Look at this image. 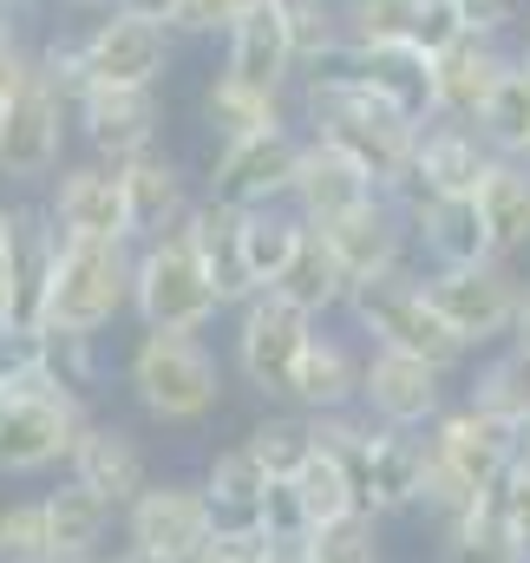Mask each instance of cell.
<instances>
[{"label":"cell","instance_id":"ba28073f","mask_svg":"<svg viewBox=\"0 0 530 563\" xmlns=\"http://www.w3.org/2000/svg\"><path fill=\"white\" fill-rule=\"evenodd\" d=\"M73 157V99L53 79H26L0 99V184L7 190H46Z\"/></svg>","mask_w":530,"mask_h":563},{"label":"cell","instance_id":"c3c4849f","mask_svg":"<svg viewBox=\"0 0 530 563\" xmlns=\"http://www.w3.org/2000/svg\"><path fill=\"white\" fill-rule=\"evenodd\" d=\"M112 13H132V20H157V26H170L177 0H112Z\"/></svg>","mask_w":530,"mask_h":563},{"label":"cell","instance_id":"44dd1931","mask_svg":"<svg viewBox=\"0 0 530 563\" xmlns=\"http://www.w3.org/2000/svg\"><path fill=\"white\" fill-rule=\"evenodd\" d=\"M119 184H125V236H132V250L184 230V217L203 197V184L190 177V164L177 151H164V144L132 157V164H119Z\"/></svg>","mask_w":530,"mask_h":563},{"label":"cell","instance_id":"b9f144b4","mask_svg":"<svg viewBox=\"0 0 530 563\" xmlns=\"http://www.w3.org/2000/svg\"><path fill=\"white\" fill-rule=\"evenodd\" d=\"M295 485V498H301V511H308V525H328V518H341V511H354L361 498H354V478L341 472V459H328L321 445H314V459L288 478Z\"/></svg>","mask_w":530,"mask_h":563},{"label":"cell","instance_id":"2e32d148","mask_svg":"<svg viewBox=\"0 0 530 563\" xmlns=\"http://www.w3.org/2000/svg\"><path fill=\"white\" fill-rule=\"evenodd\" d=\"M308 230H314V223H308ZM321 243H328L334 263L354 276V288L412 269V223H406V203H399L394 190L354 203V210L334 217V223H321Z\"/></svg>","mask_w":530,"mask_h":563},{"label":"cell","instance_id":"5b68a950","mask_svg":"<svg viewBox=\"0 0 530 563\" xmlns=\"http://www.w3.org/2000/svg\"><path fill=\"white\" fill-rule=\"evenodd\" d=\"M230 314V301L217 295V282L203 269V256L190 250L184 230L137 243L132 263V321L137 328H184V334H210Z\"/></svg>","mask_w":530,"mask_h":563},{"label":"cell","instance_id":"4fadbf2b","mask_svg":"<svg viewBox=\"0 0 530 563\" xmlns=\"http://www.w3.org/2000/svg\"><path fill=\"white\" fill-rule=\"evenodd\" d=\"M119 544H137V551H157V558H184L197 563L210 544H217V525H210V498L197 478H151L125 505L119 518Z\"/></svg>","mask_w":530,"mask_h":563},{"label":"cell","instance_id":"d6986e66","mask_svg":"<svg viewBox=\"0 0 530 563\" xmlns=\"http://www.w3.org/2000/svg\"><path fill=\"white\" fill-rule=\"evenodd\" d=\"M511 53H518V46L478 40V33L439 46V53L426 59V119H465V125H478V112L492 106L498 79L511 73Z\"/></svg>","mask_w":530,"mask_h":563},{"label":"cell","instance_id":"f5cc1de1","mask_svg":"<svg viewBox=\"0 0 530 563\" xmlns=\"http://www.w3.org/2000/svg\"><path fill=\"white\" fill-rule=\"evenodd\" d=\"M511 341H518V347H530V288H525V308H518V328H511Z\"/></svg>","mask_w":530,"mask_h":563},{"label":"cell","instance_id":"e575fe53","mask_svg":"<svg viewBox=\"0 0 530 563\" xmlns=\"http://www.w3.org/2000/svg\"><path fill=\"white\" fill-rule=\"evenodd\" d=\"M426 538H432V563H525L505 511H498V498L478 505L472 518L445 525V531H426Z\"/></svg>","mask_w":530,"mask_h":563},{"label":"cell","instance_id":"816d5d0a","mask_svg":"<svg viewBox=\"0 0 530 563\" xmlns=\"http://www.w3.org/2000/svg\"><path fill=\"white\" fill-rule=\"evenodd\" d=\"M119 563H184V558H157V551H137V544H119Z\"/></svg>","mask_w":530,"mask_h":563},{"label":"cell","instance_id":"7402d4cb","mask_svg":"<svg viewBox=\"0 0 530 563\" xmlns=\"http://www.w3.org/2000/svg\"><path fill=\"white\" fill-rule=\"evenodd\" d=\"M66 478H79L86 492H99L125 518V505H132L157 472H151V452H144V439H137L132 426L92 413L86 432H79V445H73V459H66Z\"/></svg>","mask_w":530,"mask_h":563},{"label":"cell","instance_id":"4316f807","mask_svg":"<svg viewBox=\"0 0 530 563\" xmlns=\"http://www.w3.org/2000/svg\"><path fill=\"white\" fill-rule=\"evenodd\" d=\"M197 125H203L210 144H236V139H256V132H275V125H295V99L243 86L236 73L217 66L203 79V92H197Z\"/></svg>","mask_w":530,"mask_h":563},{"label":"cell","instance_id":"d590c367","mask_svg":"<svg viewBox=\"0 0 530 563\" xmlns=\"http://www.w3.org/2000/svg\"><path fill=\"white\" fill-rule=\"evenodd\" d=\"M40 374H46V380H59L66 394L92 400V394L106 387V374H112V361H106V334L40 328Z\"/></svg>","mask_w":530,"mask_h":563},{"label":"cell","instance_id":"e0dca14e","mask_svg":"<svg viewBox=\"0 0 530 563\" xmlns=\"http://www.w3.org/2000/svg\"><path fill=\"white\" fill-rule=\"evenodd\" d=\"M53 230L66 243H132L125 236V184H119V164H99V157H66V170L40 190Z\"/></svg>","mask_w":530,"mask_h":563},{"label":"cell","instance_id":"277c9868","mask_svg":"<svg viewBox=\"0 0 530 563\" xmlns=\"http://www.w3.org/2000/svg\"><path fill=\"white\" fill-rule=\"evenodd\" d=\"M92 420V400L66 394L59 380L33 374L0 400V478H59L79 432Z\"/></svg>","mask_w":530,"mask_h":563},{"label":"cell","instance_id":"11a10c76","mask_svg":"<svg viewBox=\"0 0 530 563\" xmlns=\"http://www.w3.org/2000/svg\"><path fill=\"white\" fill-rule=\"evenodd\" d=\"M518 472H530V426L518 432Z\"/></svg>","mask_w":530,"mask_h":563},{"label":"cell","instance_id":"9f6ffc18","mask_svg":"<svg viewBox=\"0 0 530 563\" xmlns=\"http://www.w3.org/2000/svg\"><path fill=\"white\" fill-rule=\"evenodd\" d=\"M73 563H119V551H106V558H73Z\"/></svg>","mask_w":530,"mask_h":563},{"label":"cell","instance_id":"f1b7e54d","mask_svg":"<svg viewBox=\"0 0 530 563\" xmlns=\"http://www.w3.org/2000/svg\"><path fill=\"white\" fill-rule=\"evenodd\" d=\"M459 400L492 413V420H505L511 432H525L530 426V347L498 341V347L472 354L465 374H459Z\"/></svg>","mask_w":530,"mask_h":563},{"label":"cell","instance_id":"8fae6325","mask_svg":"<svg viewBox=\"0 0 530 563\" xmlns=\"http://www.w3.org/2000/svg\"><path fill=\"white\" fill-rule=\"evenodd\" d=\"M301 151H308V132H301V125H275V132H256V139L210 144V164H203V197L236 203V210L288 203L295 170H301Z\"/></svg>","mask_w":530,"mask_h":563},{"label":"cell","instance_id":"484cf974","mask_svg":"<svg viewBox=\"0 0 530 563\" xmlns=\"http://www.w3.org/2000/svg\"><path fill=\"white\" fill-rule=\"evenodd\" d=\"M197 485H203V498H210L217 538H263V505H268V485H275V478H268V465L243 445V439L217 445Z\"/></svg>","mask_w":530,"mask_h":563},{"label":"cell","instance_id":"ee69618b","mask_svg":"<svg viewBox=\"0 0 530 563\" xmlns=\"http://www.w3.org/2000/svg\"><path fill=\"white\" fill-rule=\"evenodd\" d=\"M452 13H459V26H465V33L518 46V20H525V0H452Z\"/></svg>","mask_w":530,"mask_h":563},{"label":"cell","instance_id":"f6af8a7d","mask_svg":"<svg viewBox=\"0 0 530 563\" xmlns=\"http://www.w3.org/2000/svg\"><path fill=\"white\" fill-rule=\"evenodd\" d=\"M308 511H301V498H295V485L288 478H275L268 485V505H263V538L268 544H308Z\"/></svg>","mask_w":530,"mask_h":563},{"label":"cell","instance_id":"7c38bea8","mask_svg":"<svg viewBox=\"0 0 530 563\" xmlns=\"http://www.w3.org/2000/svg\"><path fill=\"white\" fill-rule=\"evenodd\" d=\"M177 33L157 20L132 13H99L79 20V59H86V86H137V92H164L170 66H177Z\"/></svg>","mask_w":530,"mask_h":563},{"label":"cell","instance_id":"f35d334b","mask_svg":"<svg viewBox=\"0 0 530 563\" xmlns=\"http://www.w3.org/2000/svg\"><path fill=\"white\" fill-rule=\"evenodd\" d=\"M243 445L268 465V478H295L314 459V420L295 413V407H268L263 420L243 432Z\"/></svg>","mask_w":530,"mask_h":563},{"label":"cell","instance_id":"9c48e42d","mask_svg":"<svg viewBox=\"0 0 530 563\" xmlns=\"http://www.w3.org/2000/svg\"><path fill=\"white\" fill-rule=\"evenodd\" d=\"M432 288V308L445 314V328L459 334L465 354H485L498 341H511L518 328V308H525L530 276L518 263H465V269H419Z\"/></svg>","mask_w":530,"mask_h":563},{"label":"cell","instance_id":"bcb514c9","mask_svg":"<svg viewBox=\"0 0 530 563\" xmlns=\"http://www.w3.org/2000/svg\"><path fill=\"white\" fill-rule=\"evenodd\" d=\"M498 511H505V525H511V538H518V551H525V563H530V472H511V478H505Z\"/></svg>","mask_w":530,"mask_h":563},{"label":"cell","instance_id":"d4e9b609","mask_svg":"<svg viewBox=\"0 0 530 563\" xmlns=\"http://www.w3.org/2000/svg\"><path fill=\"white\" fill-rule=\"evenodd\" d=\"M406 223H412V269L492 263V236H485V217L472 197H412Z\"/></svg>","mask_w":530,"mask_h":563},{"label":"cell","instance_id":"db71d44e","mask_svg":"<svg viewBox=\"0 0 530 563\" xmlns=\"http://www.w3.org/2000/svg\"><path fill=\"white\" fill-rule=\"evenodd\" d=\"M518 53L530 59V0H525V20H518Z\"/></svg>","mask_w":530,"mask_h":563},{"label":"cell","instance_id":"30bf717a","mask_svg":"<svg viewBox=\"0 0 530 563\" xmlns=\"http://www.w3.org/2000/svg\"><path fill=\"white\" fill-rule=\"evenodd\" d=\"M341 59H432L439 46L465 40L452 0H341Z\"/></svg>","mask_w":530,"mask_h":563},{"label":"cell","instance_id":"f907efd6","mask_svg":"<svg viewBox=\"0 0 530 563\" xmlns=\"http://www.w3.org/2000/svg\"><path fill=\"white\" fill-rule=\"evenodd\" d=\"M263 563H314L308 544H263Z\"/></svg>","mask_w":530,"mask_h":563},{"label":"cell","instance_id":"603a6c76","mask_svg":"<svg viewBox=\"0 0 530 563\" xmlns=\"http://www.w3.org/2000/svg\"><path fill=\"white\" fill-rule=\"evenodd\" d=\"M59 230L46 217V203H13V230H7V301H13V328H40L46 321V288L59 269Z\"/></svg>","mask_w":530,"mask_h":563},{"label":"cell","instance_id":"681fc988","mask_svg":"<svg viewBox=\"0 0 530 563\" xmlns=\"http://www.w3.org/2000/svg\"><path fill=\"white\" fill-rule=\"evenodd\" d=\"M53 7V20L66 13V20H99V13H112V0H46Z\"/></svg>","mask_w":530,"mask_h":563},{"label":"cell","instance_id":"836d02e7","mask_svg":"<svg viewBox=\"0 0 530 563\" xmlns=\"http://www.w3.org/2000/svg\"><path fill=\"white\" fill-rule=\"evenodd\" d=\"M308 243V217L295 203H263V210H243V263L256 288H275V276L295 263V250Z\"/></svg>","mask_w":530,"mask_h":563},{"label":"cell","instance_id":"3957f363","mask_svg":"<svg viewBox=\"0 0 530 563\" xmlns=\"http://www.w3.org/2000/svg\"><path fill=\"white\" fill-rule=\"evenodd\" d=\"M347 328L367 341V347H399V354H419L445 374H465V347L459 334L445 328V314L432 308V288L419 269H399V276H380V282H361L347 295Z\"/></svg>","mask_w":530,"mask_h":563},{"label":"cell","instance_id":"cb8c5ba5","mask_svg":"<svg viewBox=\"0 0 530 563\" xmlns=\"http://www.w3.org/2000/svg\"><path fill=\"white\" fill-rule=\"evenodd\" d=\"M223 73H236L243 86H263V92H281V99H295V86H301V53H295V40H288V20L275 13V0H263L256 13H243L223 40Z\"/></svg>","mask_w":530,"mask_h":563},{"label":"cell","instance_id":"ffe728a7","mask_svg":"<svg viewBox=\"0 0 530 563\" xmlns=\"http://www.w3.org/2000/svg\"><path fill=\"white\" fill-rule=\"evenodd\" d=\"M361 374H367V341H361L354 328L321 321V328L308 334L301 361H295V380H288V400H281V407H295V413H308V420L347 413V407H361Z\"/></svg>","mask_w":530,"mask_h":563},{"label":"cell","instance_id":"f546056e","mask_svg":"<svg viewBox=\"0 0 530 563\" xmlns=\"http://www.w3.org/2000/svg\"><path fill=\"white\" fill-rule=\"evenodd\" d=\"M472 203L485 217L492 256L498 263H525L530 256V157H492V170L478 177Z\"/></svg>","mask_w":530,"mask_h":563},{"label":"cell","instance_id":"7dc6e473","mask_svg":"<svg viewBox=\"0 0 530 563\" xmlns=\"http://www.w3.org/2000/svg\"><path fill=\"white\" fill-rule=\"evenodd\" d=\"M197 563H263V538H217Z\"/></svg>","mask_w":530,"mask_h":563},{"label":"cell","instance_id":"7bdbcfd3","mask_svg":"<svg viewBox=\"0 0 530 563\" xmlns=\"http://www.w3.org/2000/svg\"><path fill=\"white\" fill-rule=\"evenodd\" d=\"M263 0H177L170 13V33L177 40H223L243 13H256Z\"/></svg>","mask_w":530,"mask_h":563},{"label":"cell","instance_id":"8d00e7d4","mask_svg":"<svg viewBox=\"0 0 530 563\" xmlns=\"http://www.w3.org/2000/svg\"><path fill=\"white\" fill-rule=\"evenodd\" d=\"M478 132L498 157H530V59L511 53V73L498 79L492 106L478 112Z\"/></svg>","mask_w":530,"mask_h":563},{"label":"cell","instance_id":"6da1fadb","mask_svg":"<svg viewBox=\"0 0 530 563\" xmlns=\"http://www.w3.org/2000/svg\"><path fill=\"white\" fill-rule=\"evenodd\" d=\"M230 354L210 334H184V328H137L125 361H119V387L137 413L164 432H197L223 413L230 400Z\"/></svg>","mask_w":530,"mask_h":563},{"label":"cell","instance_id":"52a82bcc","mask_svg":"<svg viewBox=\"0 0 530 563\" xmlns=\"http://www.w3.org/2000/svg\"><path fill=\"white\" fill-rule=\"evenodd\" d=\"M132 243H59V269L46 288V321L40 328H73V334H112L132 314Z\"/></svg>","mask_w":530,"mask_h":563},{"label":"cell","instance_id":"d6a6232c","mask_svg":"<svg viewBox=\"0 0 530 563\" xmlns=\"http://www.w3.org/2000/svg\"><path fill=\"white\" fill-rule=\"evenodd\" d=\"M275 295H288V301H295V308H308L314 321H334V314H347L354 276L334 263V250L321 243V230H308V243L295 250V263L275 276Z\"/></svg>","mask_w":530,"mask_h":563},{"label":"cell","instance_id":"1f68e13d","mask_svg":"<svg viewBox=\"0 0 530 563\" xmlns=\"http://www.w3.org/2000/svg\"><path fill=\"white\" fill-rule=\"evenodd\" d=\"M40 498H46V525H53V544H59V563L73 558H106L112 551V531H119V511L99 498V492H86L79 478H53V485H40Z\"/></svg>","mask_w":530,"mask_h":563},{"label":"cell","instance_id":"74e56055","mask_svg":"<svg viewBox=\"0 0 530 563\" xmlns=\"http://www.w3.org/2000/svg\"><path fill=\"white\" fill-rule=\"evenodd\" d=\"M275 13L288 20V40L301 53V73H321V66L341 59V46H347L341 0H275Z\"/></svg>","mask_w":530,"mask_h":563},{"label":"cell","instance_id":"5bb4252c","mask_svg":"<svg viewBox=\"0 0 530 563\" xmlns=\"http://www.w3.org/2000/svg\"><path fill=\"white\" fill-rule=\"evenodd\" d=\"M452 400H459V374H445V367H432V361H419V354H399V347H367L361 407L380 426L426 432Z\"/></svg>","mask_w":530,"mask_h":563},{"label":"cell","instance_id":"ab89813d","mask_svg":"<svg viewBox=\"0 0 530 563\" xmlns=\"http://www.w3.org/2000/svg\"><path fill=\"white\" fill-rule=\"evenodd\" d=\"M308 558L314 563H387V518L354 505V511H341V518L308 531Z\"/></svg>","mask_w":530,"mask_h":563},{"label":"cell","instance_id":"83f0119b","mask_svg":"<svg viewBox=\"0 0 530 563\" xmlns=\"http://www.w3.org/2000/svg\"><path fill=\"white\" fill-rule=\"evenodd\" d=\"M367 197H380V184H374L354 157H341L334 144H314V139H308L288 203H295L314 230H321V223H334V217H347V210H354V203H367Z\"/></svg>","mask_w":530,"mask_h":563},{"label":"cell","instance_id":"ac0fdd59","mask_svg":"<svg viewBox=\"0 0 530 563\" xmlns=\"http://www.w3.org/2000/svg\"><path fill=\"white\" fill-rule=\"evenodd\" d=\"M492 144L478 125L465 119H419V139H412V164H406V184L394 197L412 203V197H472L478 177L492 170Z\"/></svg>","mask_w":530,"mask_h":563},{"label":"cell","instance_id":"60d3db41","mask_svg":"<svg viewBox=\"0 0 530 563\" xmlns=\"http://www.w3.org/2000/svg\"><path fill=\"white\" fill-rule=\"evenodd\" d=\"M0 563H59V544H53L40 492L0 498Z\"/></svg>","mask_w":530,"mask_h":563},{"label":"cell","instance_id":"9a60e30c","mask_svg":"<svg viewBox=\"0 0 530 563\" xmlns=\"http://www.w3.org/2000/svg\"><path fill=\"white\" fill-rule=\"evenodd\" d=\"M73 139L99 164H132L164 144V92L137 86H86L73 99Z\"/></svg>","mask_w":530,"mask_h":563},{"label":"cell","instance_id":"8992f818","mask_svg":"<svg viewBox=\"0 0 530 563\" xmlns=\"http://www.w3.org/2000/svg\"><path fill=\"white\" fill-rule=\"evenodd\" d=\"M314 328L321 321L308 308H295L288 295H275V288H256L250 301H236L230 308V347H223L236 387H250L263 407H281L288 380H295V361H301Z\"/></svg>","mask_w":530,"mask_h":563},{"label":"cell","instance_id":"4dcf8cb0","mask_svg":"<svg viewBox=\"0 0 530 563\" xmlns=\"http://www.w3.org/2000/svg\"><path fill=\"white\" fill-rule=\"evenodd\" d=\"M184 236H190V250L203 256V269H210L217 295H223L230 308L256 295V282H250V263H243V210H236V203L197 197V210L184 217Z\"/></svg>","mask_w":530,"mask_h":563},{"label":"cell","instance_id":"7a4b0ae2","mask_svg":"<svg viewBox=\"0 0 530 563\" xmlns=\"http://www.w3.org/2000/svg\"><path fill=\"white\" fill-rule=\"evenodd\" d=\"M511 472H518V432L452 400L426 426V498H419L426 531H445V525L472 518L478 505H492Z\"/></svg>","mask_w":530,"mask_h":563}]
</instances>
